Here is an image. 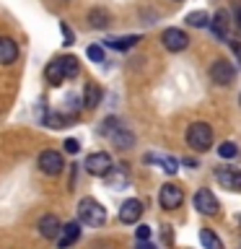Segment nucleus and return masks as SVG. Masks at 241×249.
<instances>
[{
    "instance_id": "f257e3e1",
    "label": "nucleus",
    "mask_w": 241,
    "mask_h": 249,
    "mask_svg": "<svg viewBox=\"0 0 241 249\" xmlns=\"http://www.w3.org/2000/svg\"><path fill=\"white\" fill-rule=\"evenodd\" d=\"M78 221L86 226H104L106 223V208L93 197H83L78 202Z\"/></svg>"
},
{
    "instance_id": "f03ea898",
    "label": "nucleus",
    "mask_w": 241,
    "mask_h": 249,
    "mask_svg": "<svg viewBox=\"0 0 241 249\" xmlns=\"http://www.w3.org/2000/svg\"><path fill=\"white\" fill-rule=\"evenodd\" d=\"M187 145L194 148L197 153L210 151V145H213V127L207 122H192L187 127Z\"/></svg>"
},
{
    "instance_id": "7ed1b4c3",
    "label": "nucleus",
    "mask_w": 241,
    "mask_h": 249,
    "mask_svg": "<svg viewBox=\"0 0 241 249\" xmlns=\"http://www.w3.org/2000/svg\"><path fill=\"white\" fill-rule=\"evenodd\" d=\"M101 132L112 138V140H114V145H117V148H122V151H124V148H130V145H132V140H135V138H132V132H130V130H124L117 117H106V120H104V127H101Z\"/></svg>"
},
{
    "instance_id": "20e7f679",
    "label": "nucleus",
    "mask_w": 241,
    "mask_h": 249,
    "mask_svg": "<svg viewBox=\"0 0 241 249\" xmlns=\"http://www.w3.org/2000/svg\"><path fill=\"white\" fill-rule=\"evenodd\" d=\"M86 171L88 174H93V177H106L109 171L114 169V163H112V156L109 153H104V151H96V153H91L88 159H86Z\"/></svg>"
},
{
    "instance_id": "39448f33",
    "label": "nucleus",
    "mask_w": 241,
    "mask_h": 249,
    "mask_svg": "<svg viewBox=\"0 0 241 249\" xmlns=\"http://www.w3.org/2000/svg\"><path fill=\"white\" fill-rule=\"evenodd\" d=\"M158 202H161L163 210H174V208H179V205L184 202L182 187L174 184V182H166V184L161 187V192H158Z\"/></svg>"
},
{
    "instance_id": "423d86ee",
    "label": "nucleus",
    "mask_w": 241,
    "mask_h": 249,
    "mask_svg": "<svg viewBox=\"0 0 241 249\" xmlns=\"http://www.w3.org/2000/svg\"><path fill=\"white\" fill-rule=\"evenodd\" d=\"M210 78H213V83L218 86H231L233 78H236V70L228 60H215L213 65H210Z\"/></svg>"
},
{
    "instance_id": "0eeeda50",
    "label": "nucleus",
    "mask_w": 241,
    "mask_h": 249,
    "mask_svg": "<svg viewBox=\"0 0 241 249\" xmlns=\"http://www.w3.org/2000/svg\"><path fill=\"white\" fill-rule=\"evenodd\" d=\"M215 179L218 184L225 187V190H233V192H241V171L233 169V166H218L215 169Z\"/></svg>"
},
{
    "instance_id": "6e6552de",
    "label": "nucleus",
    "mask_w": 241,
    "mask_h": 249,
    "mask_svg": "<svg viewBox=\"0 0 241 249\" xmlns=\"http://www.w3.org/2000/svg\"><path fill=\"white\" fill-rule=\"evenodd\" d=\"M161 42L169 52H182V50H187V44H189V36H187L182 29H166L161 34Z\"/></svg>"
},
{
    "instance_id": "1a4fd4ad",
    "label": "nucleus",
    "mask_w": 241,
    "mask_h": 249,
    "mask_svg": "<svg viewBox=\"0 0 241 249\" xmlns=\"http://www.w3.org/2000/svg\"><path fill=\"white\" fill-rule=\"evenodd\" d=\"M194 208L202 215H215L218 213V197L213 195V190H207V187L197 190V195H194Z\"/></svg>"
},
{
    "instance_id": "9d476101",
    "label": "nucleus",
    "mask_w": 241,
    "mask_h": 249,
    "mask_svg": "<svg viewBox=\"0 0 241 249\" xmlns=\"http://www.w3.org/2000/svg\"><path fill=\"white\" fill-rule=\"evenodd\" d=\"M62 166H65V161H62V156L57 151H42V156H39V169L44 171V174L50 177H57Z\"/></svg>"
},
{
    "instance_id": "9b49d317",
    "label": "nucleus",
    "mask_w": 241,
    "mask_h": 249,
    "mask_svg": "<svg viewBox=\"0 0 241 249\" xmlns=\"http://www.w3.org/2000/svg\"><path fill=\"white\" fill-rule=\"evenodd\" d=\"M143 202L140 200H124L122 208H120V221L122 223H138L140 215H143Z\"/></svg>"
},
{
    "instance_id": "f8f14e48",
    "label": "nucleus",
    "mask_w": 241,
    "mask_h": 249,
    "mask_svg": "<svg viewBox=\"0 0 241 249\" xmlns=\"http://www.w3.org/2000/svg\"><path fill=\"white\" fill-rule=\"evenodd\" d=\"M18 60V44L11 36H0V65H13Z\"/></svg>"
},
{
    "instance_id": "ddd939ff",
    "label": "nucleus",
    "mask_w": 241,
    "mask_h": 249,
    "mask_svg": "<svg viewBox=\"0 0 241 249\" xmlns=\"http://www.w3.org/2000/svg\"><path fill=\"white\" fill-rule=\"evenodd\" d=\"M60 231H62V223H60L57 215L50 213V215H44L42 221H39V233H42L44 239H57Z\"/></svg>"
},
{
    "instance_id": "4468645a",
    "label": "nucleus",
    "mask_w": 241,
    "mask_h": 249,
    "mask_svg": "<svg viewBox=\"0 0 241 249\" xmlns=\"http://www.w3.org/2000/svg\"><path fill=\"white\" fill-rule=\"evenodd\" d=\"M78 236H81V226H78L75 221L73 223H65L62 226V231H60V236H57V247L60 249H68V247H73Z\"/></svg>"
},
{
    "instance_id": "2eb2a0df",
    "label": "nucleus",
    "mask_w": 241,
    "mask_h": 249,
    "mask_svg": "<svg viewBox=\"0 0 241 249\" xmlns=\"http://www.w3.org/2000/svg\"><path fill=\"white\" fill-rule=\"evenodd\" d=\"M104 179H106V187H112V190H124L130 184V171L124 166H114Z\"/></svg>"
},
{
    "instance_id": "dca6fc26",
    "label": "nucleus",
    "mask_w": 241,
    "mask_h": 249,
    "mask_svg": "<svg viewBox=\"0 0 241 249\" xmlns=\"http://www.w3.org/2000/svg\"><path fill=\"white\" fill-rule=\"evenodd\" d=\"M44 78H47V81H50L52 86H60L62 81H68L65 68H62V57H54L50 65L44 68Z\"/></svg>"
},
{
    "instance_id": "f3484780",
    "label": "nucleus",
    "mask_w": 241,
    "mask_h": 249,
    "mask_svg": "<svg viewBox=\"0 0 241 249\" xmlns=\"http://www.w3.org/2000/svg\"><path fill=\"white\" fill-rule=\"evenodd\" d=\"M228 26H231L228 13H225V11H218V13H215V18H213V23H210L213 34H215L218 39H228Z\"/></svg>"
},
{
    "instance_id": "a211bd4d",
    "label": "nucleus",
    "mask_w": 241,
    "mask_h": 249,
    "mask_svg": "<svg viewBox=\"0 0 241 249\" xmlns=\"http://www.w3.org/2000/svg\"><path fill=\"white\" fill-rule=\"evenodd\" d=\"M109 21H112V16H109L106 8H91L88 11V23L93 29H106Z\"/></svg>"
},
{
    "instance_id": "6ab92c4d",
    "label": "nucleus",
    "mask_w": 241,
    "mask_h": 249,
    "mask_svg": "<svg viewBox=\"0 0 241 249\" xmlns=\"http://www.w3.org/2000/svg\"><path fill=\"white\" fill-rule=\"evenodd\" d=\"M138 42H140L138 34H132V36H109L106 47H112V50H130V47H135Z\"/></svg>"
},
{
    "instance_id": "aec40b11",
    "label": "nucleus",
    "mask_w": 241,
    "mask_h": 249,
    "mask_svg": "<svg viewBox=\"0 0 241 249\" xmlns=\"http://www.w3.org/2000/svg\"><path fill=\"white\" fill-rule=\"evenodd\" d=\"M145 161H148V163H161V169H163V171H169V174H174V171L179 169V166H176V159H171V156L148 153V156H145Z\"/></svg>"
},
{
    "instance_id": "412c9836",
    "label": "nucleus",
    "mask_w": 241,
    "mask_h": 249,
    "mask_svg": "<svg viewBox=\"0 0 241 249\" xmlns=\"http://www.w3.org/2000/svg\"><path fill=\"white\" fill-rule=\"evenodd\" d=\"M99 101H101V89H99L96 83H88V86H86V91H83V104H86V109L99 107Z\"/></svg>"
},
{
    "instance_id": "4be33fe9",
    "label": "nucleus",
    "mask_w": 241,
    "mask_h": 249,
    "mask_svg": "<svg viewBox=\"0 0 241 249\" xmlns=\"http://www.w3.org/2000/svg\"><path fill=\"white\" fill-rule=\"evenodd\" d=\"M200 241H202V247H205V249H223V241L218 239L210 229H202L200 231Z\"/></svg>"
},
{
    "instance_id": "5701e85b",
    "label": "nucleus",
    "mask_w": 241,
    "mask_h": 249,
    "mask_svg": "<svg viewBox=\"0 0 241 249\" xmlns=\"http://www.w3.org/2000/svg\"><path fill=\"white\" fill-rule=\"evenodd\" d=\"M207 21H210V16H207L205 11H194V13L187 16V23H189V26H194V29H205Z\"/></svg>"
},
{
    "instance_id": "b1692460",
    "label": "nucleus",
    "mask_w": 241,
    "mask_h": 249,
    "mask_svg": "<svg viewBox=\"0 0 241 249\" xmlns=\"http://www.w3.org/2000/svg\"><path fill=\"white\" fill-rule=\"evenodd\" d=\"M62 68H65V75H68V78H75L78 70H81V65H78V57H73V54H62Z\"/></svg>"
},
{
    "instance_id": "393cba45",
    "label": "nucleus",
    "mask_w": 241,
    "mask_h": 249,
    "mask_svg": "<svg viewBox=\"0 0 241 249\" xmlns=\"http://www.w3.org/2000/svg\"><path fill=\"white\" fill-rule=\"evenodd\" d=\"M218 156H221V159H236V156H239L236 143H231V140L221 143V145H218Z\"/></svg>"
},
{
    "instance_id": "a878e982",
    "label": "nucleus",
    "mask_w": 241,
    "mask_h": 249,
    "mask_svg": "<svg viewBox=\"0 0 241 249\" xmlns=\"http://www.w3.org/2000/svg\"><path fill=\"white\" fill-rule=\"evenodd\" d=\"M86 54H88L93 62H104V50H101L99 44H91L88 50H86Z\"/></svg>"
},
{
    "instance_id": "bb28decb",
    "label": "nucleus",
    "mask_w": 241,
    "mask_h": 249,
    "mask_svg": "<svg viewBox=\"0 0 241 249\" xmlns=\"http://www.w3.org/2000/svg\"><path fill=\"white\" fill-rule=\"evenodd\" d=\"M60 31H62V36H65V44H73L75 42V34L70 31L68 23H60Z\"/></svg>"
},
{
    "instance_id": "cd10ccee",
    "label": "nucleus",
    "mask_w": 241,
    "mask_h": 249,
    "mask_svg": "<svg viewBox=\"0 0 241 249\" xmlns=\"http://www.w3.org/2000/svg\"><path fill=\"white\" fill-rule=\"evenodd\" d=\"M138 241H148L151 239V226H138Z\"/></svg>"
},
{
    "instance_id": "c85d7f7f",
    "label": "nucleus",
    "mask_w": 241,
    "mask_h": 249,
    "mask_svg": "<svg viewBox=\"0 0 241 249\" xmlns=\"http://www.w3.org/2000/svg\"><path fill=\"white\" fill-rule=\"evenodd\" d=\"M65 151H68V153H78V151H81V143H78L75 138H68V140H65Z\"/></svg>"
},
{
    "instance_id": "c756f323",
    "label": "nucleus",
    "mask_w": 241,
    "mask_h": 249,
    "mask_svg": "<svg viewBox=\"0 0 241 249\" xmlns=\"http://www.w3.org/2000/svg\"><path fill=\"white\" fill-rule=\"evenodd\" d=\"M138 249H155L151 241H138Z\"/></svg>"
},
{
    "instance_id": "7c9ffc66",
    "label": "nucleus",
    "mask_w": 241,
    "mask_h": 249,
    "mask_svg": "<svg viewBox=\"0 0 241 249\" xmlns=\"http://www.w3.org/2000/svg\"><path fill=\"white\" fill-rule=\"evenodd\" d=\"M184 166H192L194 169V166H197V161H194V159H184Z\"/></svg>"
},
{
    "instance_id": "2f4dec72",
    "label": "nucleus",
    "mask_w": 241,
    "mask_h": 249,
    "mask_svg": "<svg viewBox=\"0 0 241 249\" xmlns=\"http://www.w3.org/2000/svg\"><path fill=\"white\" fill-rule=\"evenodd\" d=\"M236 23H239V29H241V5L236 8Z\"/></svg>"
},
{
    "instance_id": "473e14b6",
    "label": "nucleus",
    "mask_w": 241,
    "mask_h": 249,
    "mask_svg": "<svg viewBox=\"0 0 241 249\" xmlns=\"http://www.w3.org/2000/svg\"><path fill=\"white\" fill-rule=\"evenodd\" d=\"M239 104H241V96H239Z\"/></svg>"
}]
</instances>
